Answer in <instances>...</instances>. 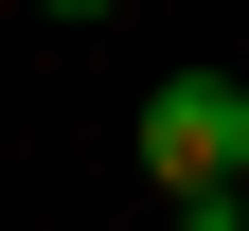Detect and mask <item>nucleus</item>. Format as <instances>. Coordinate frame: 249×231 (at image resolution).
Returning a JSON list of instances; mask_svg holds the SVG:
<instances>
[{
  "mask_svg": "<svg viewBox=\"0 0 249 231\" xmlns=\"http://www.w3.org/2000/svg\"><path fill=\"white\" fill-rule=\"evenodd\" d=\"M142 195L160 213H249V71H160L142 89Z\"/></svg>",
  "mask_w": 249,
  "mask_h": 231,
  "instance_id": "f257e3e1",
  "label": "nucleus"
},
{
  "mask_svg": "<svg viewBox=\"0 0 249 231\" xmlns=\"http://www.w3.org/2000/svg\"><path fill=\"white\" fill-rule=\"evenodd\" d=\"M53 18H107V0H53Z\"/></svg>",
  "mask_w": 249,
  "mask_h": 231,
  "instance_id": "f03ea898",
  "label": "nucleus"
}]
</instances>
